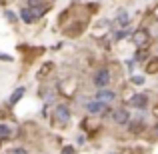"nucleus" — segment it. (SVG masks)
<instances>
[{
    "instance_id": "f257e3e1",
    "label": "nucleus",
    "mask_w": 158,
    "mask_h": 154,
    "mask_svg": "<svg viewBox=\"0 0 158 154\" xmlns=\"http://www.w3.org/2000/svg\"><path fill=\"white\" fill-rule=\"evenodd\" d=\"M52 120L58 128H66L72 120V108L68 102H56L52 108Z\"/></svg>"
},
{
    "instance_id": "f03ea898",
    "label": "nucleus",
    "mask_w": 158,
    "mask_h": 154,
    "mask_svg": "<svg viewBox=\"0 0 158 154\" xmlns=\"http://www.w3.org/2000/svg\"><path fill=\"white\" fill-rule=\"evenodd\" d=\"M106 114H108V118H110V122L116 124V126H128V122H130V118H132L130 110H128L126 106L108 108V110H106L102 116H106Z\"/></svg>"
},
{
    "instance_id": "7ed1b4c3",
    "label": "nucleus",
    "mask_w": 158,
    "mask_h": 154,
    "mask_svg": "<svg viewBox=\"0 0 158 154\" xmlns=\"http://www.w3.org/2000/svg\"><path fill=\"white\" fill-rule=\"evenodd\" d=\"M110 80H112V74H110V70H108L106 66H100V68L94 70V74H92V84H94V88H96V90L108 88V86H110Z\"/></svg>"
},
{
    "instance_id": "20e7f679",
    "label": "nucleus",
    "mask_w": 158,
    "mask_h": 154,
    "mask_svg": "<svg viewBox=\"0 0 158 154\" xmlns=\"http://www.w3.org/2000/svg\"><path fill=\"white\" fill-rule=\"evenodd\" d=\"M82 106H84V110H86V114H88V116H102V114L108 110V108H110L108 104L96 100V98H90V100H86Z\"/></svg>"
},
{
    "instance_id": "39448f33",
    "label": "nucleus",
    "mask_w": 158,
    "mask_h": 154,
    "mask_svg": "<svg viewBox=\"0 0 158 154\" xmlns=\"http://www.w3.org/2000/svg\"><path fill=\"white\" fill-rule=\"evenodd\" d=\"M128 106L130 108H134V110H146L148 108V104H150V98H148V94H144V92H136V94H132L130 98H128Z\"/></svg>"
},
{
    "instance_id": "423d86ee",
    "label": "nucleus",
    "mask_w": 158,
    "mask_h": 154,
    "mask_svg": "<svg viewBox=\"0 0 158 154\" xmlns=\"http://www.w3.org/2000/svg\"><path fill=\"white\" fill-rule=\"evenodd\" d=\"M132 44H134L136 48H146L148 42H150V32L146 30V28H138V30L132 32Z\"/></svg>"
},
{
    "instance_id": "0eeeda50",
    "label": "nucleus",
    "mask_w": 158,
    "mask_h": 154,
    "mask_svg": "<svg viewBox=\"0 0 158 154\" xmlns=\"http://www.w3.org/2000/svg\"><path fill=\"white\" fill-rule=\"evenodd\" d=\"M92 98H96V100H100V102H104V104H114V100L118 98V92L116 90H112V88H100V90H96L94 92V96Z\"/></svg>"
},
{
    "instance_id": "6e6552de",
    "label": "nucleus",
    "mask_w": 158,
    "mask_h": 154,
    "mask_svg": "<svg viewBox=\"0 0 158 154\" xmlns=\"http://www.w3.org/2000/svg\"><path fill=\"white\" fill-rule=\"evenodd\" d=\"M16 138V128L12 126L10 122H4L0 120V142H10V140Z\"/></svg>"
},
{
    "instance_id": "1a4fd4ad",
    "label": "nucleus",
    "mask_w": 158,
    "mask_h": 154,
    "mask_svg": "<svg viewBox=\"0 0 158 154\" xmlns=\"http://www.w3.org/2000/svg\"><path fill=\"white\" fill-rule=\"evenodd\" d=\"M114 26H118L120 30L130 26V14H128L126 8H118V12H116V16H114Z\"/></svg>"
},
{
    "instance_id": "9d476101",
    "label": "nucleus",
    "mask_w": 158,
    "mask_h": 154,
    "mask_svg": "<svg viewBox=\"0 0 158 154\" xmlns=\"http://www.w3.org/2000/svg\"><path fill=\"white\" fill-rule=\"evenodd\" d=\"M128 132L130 134H140V132L146 128V120H144V116H136V118H130V122H128Z\"/></svg>"
},
{
    "instance_id": "9b49d317",
    "label": "nucleus",
    "mask_w": 158,
    "mask_h": 154,
    "mask_svg": "<svg viewBox=\"0 0 158 154\" xmlns=\"http://www.w3.org/2000/svg\"><path fill=\"white\" fill-rule=\"evenodd\" d=\"M24 96H26V86H16V88L12 90V94L8 96V108H14Z\"/></svg>"
},
{
    "instance_id": "f8f14e48",
    "label": "nucleus",
    "mask_w": 158,
    "mask_h": 154,
    "mask_svg": "<svg viewBox=\"0 0 158 154\" xmlns=\"http://www.w3.org/2000/svg\"><path fill=\"white\" fill-rule=\"evenodd\" d=\"M18 18L22 20L24 24H28V26L36 22V18H34V14H32V8L30 6H20L18 8Z\"/></svg>"
},
{
    "instance_id": "ddd939ff",
    "label": "nucleus",
    "mask_w": 158,
    "mask_h": 154,
    "mask_svg": "<svg viewBox=\"0 0 158 154\" xmlns=\"http://www.w3.org/2000/svg\"><path fill=\"white\" fill-rule=\"evenodd\" d=\"M48 10H50V2H44V4H40V6H34V8H32V14H34L36 20H40L42 16H46Z\"/></svg>"
},
{
    "instance_id": "4468645a",
    "label": "nucleus",
    "mask_w": 158,
    "mask_h": 154,
    "mask_svg": "<svg viewBox=\"0 0 158 154\" xmlns=\"http://www.w3.org/2000/svg\"><path fill=\"white\" fill-rule=\"evenodd\" d=\"M2 16H4V18H6V22L8 24H18V12H14V10H12V8H4V10H2Z\"/></svg>"
},
{
    "instance_id": "2eb2a0df",
    "label": "nucleus",
    "mask_w": 158,
    "mask_h": 154,
    "mask_svg": "<svg viewBox=\"0 0 158 154\" xmlns=\"http://www.w3.org/2000/svg\"><path fill=\"white\" fill-rule=\"evenodd\" d=\"M144 70H146L148 74H156V70H158V56L148 58L146 64H144Z\"/></svg>"
},
{
    "instance_id": "dca6fc26",
    "label": "nucleus",
    "mask_w": 158,
    "mask_h": 154,
    "mask_svg": "<svg viewBox=\"0 0 158 154\" xmlns=\"http://www.w3.org/2000/svg\"><path fill=\"white\" fill-rule=\"evenodd\" d=\"M128 36H130V32H128V28H124V30H116L114 32V36H112V38H114V42H120V40H124V38H128Z\"/></svg>"
},
{
    "instance_id": "f3484780",
    "label": "nucleus",
    "mask_w": 158,
    "mask_h": 154,
    "mask_svg": "<svg viewBox=\"0 0 158 154\" xmlns=\"http://www.w3.org/2000/svg\"><path fill=\"white\" fill-rule=\"evenodd\" d=\"M6 154H30V150H28L26 146H22V144H18V146L8 148V152H6Z\"/></svg>"
},
{
    "instance_id": "a211bd4d",
    "label": "nucleus",
    "mask_w": 158,
    "mask_h": 154,
    "mask_svg": "<svg viewBox=\"0 0 158 154\" xmlns=\"http://www.w3.org/2000/svg\"><path fill=\"white\" fill-rule=\"evenodd\" d=\"M86 142H88V134H86V132H80V134H76V146H84Z\"/></svg>"
},
{
    "instance_id": "6ab92c4d",
    "label": "nucleus",
    "mask_w": 158,
    "mask_h": 154,
    "mask_svg": "<svg viewBox=\"0 0 158 154\" xmlns=\"http://www.w3.org/2000/svg\"><path fill=\"white\" fill-rule=\"evenodd\" d=\"M130 82H132L134 86H142L144 82H146V78L140 76V74H134V76H130Z\"/></svg>"
},
{
    "instance_id": "aec40b11",
    "label": "nucleus",
    "mask_w": 158,
    "mask_h": 154,
    "mask_svg": "<svg viewBox=\"0 0 158 154\" xmlns=\"http://www.w3.org/2000/svg\"><path fill=\"white\" fill-rule=\"evenodd\" d=\"M60 154H76V148H74L72 144H68V146H62Z\"/></svg>"
},
{
    "instance_id": "412c9836",
    "label": "nucleus",
    "mask_w": 158,
    "mask_h": 154,
    "mask_svg": "<svg viewBox=\"0 0 158 154\" xmlns=\"http://www.w3.org/2000/svg\"><path fill=\"white\" fill-rule=\"evenodd\" d=\"M44 2H48V0H26V6L34 8V6H40V4H44Z\"/></svg>"
},
{
    "instance_id": "4be33fe9",
    "label": "nucleus",
    "mask_w": 158,
    "mask_h": 154,
    "mask_svg": "<svg viewBox=\"0 0 158 154\" xmlns=\"http://www.w3.org/2000/svg\"><path fill=\"white\" fill-rule=\"evenodd\" d=\"M0 60H4V62H14V56H10V54H6V52H0Z\"/></svg>"
},
{
    "instance_id": "5701e85b",
    "label": "nucleus",
    "mask_w": 158,
    "mask_h": 154,
    "mask_svg": "<svg viewBox=\"0 0 158 154\" xmlns=\"http://www.w3.org/2000/svg\"><path fill=\"white\" fill-rule=\"evenodd\" d=\"M154 132H156V134H158V122H156V126H154Z\"/></svg>"
},
{
    "instance_id": "b1692460",
    "label": "nucleus",
    "mask_w": 158,
    "mask_h": 154,
    "mask_svg": "<svg viewBox=\"0 0 158 154\" xmlns=\"http://www.w3.org/2000/svg\"><path fill=\"white\" fill-rule=\"evenodd\" d=\"M106 154H120V152H106Z\"/></svg>"
}]
</instances>
